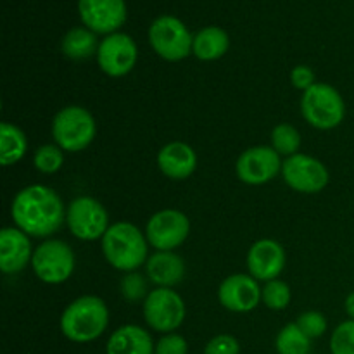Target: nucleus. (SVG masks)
<instances>
[{"mask_svg":"<svg viewBox=\"0 0 354 354\" xmlns=\"http://www.w3.org/2000/svg\"><path fill=\"white\" fill-rule=\"evenodd\" d=\"M66 209L61 196L47 185H28L21 189L10 204L14 227L30 237L48 239L66 221Z\"/></svg>","mask_w":354,"mask_h":354,"instance_id":"nucleus-1","label":"nucleus"},{"mask_svg":"<svg viewBox=\"0 0 354 354\" xmlns=\"http://www.w3.org/2000/svg\"><path fill=\"white\" fill-rule=\"evenodd\" d=\"M102 254L114 270L123 273L137 272L149 259V241L145 232L130 221L111 223L100 239Z\"/></svg>","mask_w":354,"mask_h":354,"instance_id":"nucleus-2","label":"nucleus"},{"mask_svg":"<svg viewBox=\"0 0 354 354\" xmlns=\"http://www.w3.org/2000/svg\"><path fill=\"white\" fill-rule=\"evenodd\" d=\"M61 332L68 341L86 344L99 339L109 325V308L97 296H82L61 315Z\"/></svg>","mask_w":354,"mask_h":354,"instance_id":"nucleus-3","label":"nucleus"},{"mask_svg":"<svg viewBox=\"0 0 354 354\" xmlns=\"http://www.w3.org/2000/svg\"><path fill=\"white\" fill-rule=\"evenodd\" d=\"M97 135L95 118L82 106L62 107L52 120V138L66 152H82Z\"/></svg>","mask_w":354,"mask_h":354,"instance_id":"nucleus-4","label":"nucleus"},{"mask_svg":"<svg viewBox=\"0 0 354 354\" xmlns=\"http://www.w3.org/2000/svg\"><path fill=\"white\" fill-rule=\"evenodd\" d=\"M301 114L317 130H334L344 121L346 102L337 88L318 82L303 92Z\"/></svg>","mask_w":354,"mask_h":354,"instance_id":"nucleus-5","label":"nucleus"},{"mask_svg":"<svg viewBox=\"0 0 354 354\" xmlns=\"http://www.w3.org/2000/svg\"><path fill=\"white\" fill-rule=\"evenodd\" d=\"M76 258L69 244L61 239H47L35 248L31 268L38 280L48 286H59L75 272Z\"/></svg>","mask_w":354,"mask_h":354,"instance_id":"nucleus-6","label":"nucleus"},{"mask_svg":"<svg viewBox=\"0 0 354 354\" xmlns=\"http://www.w3.org/2000/svg\"><path fill=\"white\" fill-rule=\"evenodd\" d=\"M142 311L149 328L162 335L178 330L187 315L182 296L175 289H166V287L152 289L145 297Z\"/></svg>","mask_w":354,"mask_h":354,"instance_id":"nucleus-7","label":"nucleus"},{"mask_svg":"<svg viewBox=\"0 0 354 354\" xmlns=\"http://www.w3.org/2000/svg\"><path fill=\"white\" fill-rule=\"evenodd\" d=\"M149 44L159 57L176 62L192 54L194 37L178 17L161 16L149 28Z\"/></svg>","mask_w":354,"mask_h":354,"instance_id":"nucleus-8","label":"nucleus"},{"mask_svg":"<svg viewBox=\"0 0 354 354\" xmlns=\"http://www.w3.org/2000/svg\"><path fill=\"white\" fill-rule=\"evenodd\" d=\"M66 225L76 239L85 242L99 241L109 230V214L97 199L76 197L66 209Z\"/></svg>","mask_w":354,"mask_h":354,"instance_id":"nucleus-9","label":"nucleus"},{"mask_svg":"<svg viewBox=\"0 0 354 354\" xmlns=\"http://www.w3.org/2000/svg\"><path fill=\"white\" fill-rule=\"evenodd\" d=\"M190 234V220L178 209H161L149 218L145 237L156 251H175Z\"/></svg>","mask_w":354,"mask_h":354,"instance_id":"nucleus-10","label":"nucleus"},{"mask_svg":"<svg viewBox=\"0 0 354 354\" xmlns=\"http://www.w3.org/2000/svg\"><path fill=\"white\" fill-rule=\"evenodd\" d=\"M283 182L301 194H318L328 185V169L320 159L308 154H294L282 165Z\"/></svg>","mask_w":354,"mask_h":354,"instance_id":"nucleus-11","label":"nucleus"},{"mask_svg":"<svg viewBox=\"0 0 354 354\" xmlns=\"http://www.w3.org/2000/svg\"><path fill=\"white\" fill-rule=\"evenodd\" d=\"M280 158L272 145H256L239 156L235 173L245 185H265L282 173L283 161Z\"/></svg>","mask_w":354,"mask_h":354,"instance_id":"nucleus-12","label":"nucleus"},{"mask_svg":"<svg viewBox=\"0 0 354 354\" xmlns=\"http://www.w3.org/2000/svg\"><path fill=\"white\" fill-rule=\"evenodd\" d=\"M138 61V48L133 38L127 33H111L100 41L97 62L102 73L111 78L127 76Z\"/></svg>","mask_w":354,"mask_h":354,"instance_id":"nucleus-13","label":"nucleus"},{"mask_svg":"<svg viewBox=\"0 0 354 354\" xmlns=\"http://www.w3.org/2000/svg\"><path fill=\"white\" fill-rule=\"evenodd\" d=\"M218 301L232 313H249L263 301V289L249 273H235L220 283Z\"/></svg>","mask_w":354,"mask_h":354,"instance_id":"nucleus-14","label":"nucleus"},{"mask_svg":"<svg viewBox=\"0 0 354 354\" xmlns=\"http://www.w3.org/2000/svg\"><path fill=\"white\" fill-rule=\"evenodd\" d=\"M78 12L85 28L107 37L127 21V3L124 0H78Z\"/></svg>","mask_w":354,"mask_h":354,"instance_id":"nucleus-15","label":"nucleus"},{"mask_svg":"<svg viewBox=\"0 0 354 354\" xmlns=\"http://www.w3.org/2000/svg\"><path fill=\"white\" fill-rule=\"evenodd\" d=\"M286 268V251L273 239H259L249 248L248 270L249 275L258 282H270L279 279Z\"/></svg>","mask_w":354,"mask_h":354,"instance_id":"nucleus-16","label":"nucleus"},{"mask_svg":"<svg viewBox=\"0 0 354 354\" xmlns=\"http://www.w3.org/2000/svg\"><path fill=\"white\" fill-rule=\"evenodd\" d=\"M33 245L30 235L17 227H6L0 232V270L6 275L19 273L31 265Z\"/></svg>","mask_w":354,"mask_h":354,"instance_id":"nucleus-17","label":"nucleus"},{"mask_svg":"<svg viewBox=\"0 0 354 354\" xmlns=\"http://www.w3.org/2000/svg\"><path fill=\"white\" fill-rule=\"evenodd\" d=\"M158 166L169 180H187L197 168V154L185 142H169L158 152Z\"/></svg>","mask_w":354,"mask_h":354,"instance_id":"nucleus-18","label":"nucleus"},{"mask_svg":"<svg viewBox=\"0 0 354 354\" xmlns=\"http://www.w3.org/2000/svg\"><path fill=\"white\" fill-rule=\"evenodd\" d=\"M145 275L156 287L173 289L185 275V263L175 251H156L145 263Z\"/></svg>","mask_w":354,"mask_h":354,"instance_id":"nucleus-19","label":"nucleus"},{"mask_svg":"<svg viewBox=\"0 0 354 354\" xmlns=\"http://www.w3.org/2000/svg\"><path fill=\"white\" fill-rule=\"evenodd\" d=\"M154 341L149 330L138 325H123L107 339L106 354H154Z\"/></svg>","mask_w":354,"mask_h":354,"instance_id":"nucleus-20","label":"nucleus"},{"mask_svg":"<svg viewBox=\"0 0 354 354\" xmlns=\"http://www.w3.org/2000/svg\"><path fill=\"white\" fill-rule=\"evenodd\" d=\"M228 47H230V38L227 31L218 26H207L194 37L192 54L199 61H216L227 54Z\"/></svg>","mask_w":354,"mask_h":354,"instance_id":"nucleus-21","label":"nucleus"},{"mask_svg":"<svg viewBox=\"0 0 354 354\" xmlns=\"http://www.w3.org/2000/svg\"><path fill=\"white\" fill-rule=\"evenodd\" d=\"M28 137L19 127L3 121L0 124V162L2 166H14L26 156Z\"/></svg>","mask_w":354,"mask_h":354,"instance_id":"nucleus-22","label":"nucleus"},{"mask_svg":"<svg viewBox=\"0 0 354 354\" xmlns=\"http://www.w3.org/2000/svg\"><path fill=\"white\" fill-rule=\"evenodd\" d=\"M99 45L97 33H93L88 28H73L62 38V52L66 57L75 59V61L92 57L99 50Z\"/></svg>","mask_w":354,"mask_h":354,"instance_id":"nucleus-23","label":"nucleus"},{"mask_svg":"<svg viewBox=\"0 0 354 354\" xmlns=\"http://www.w3.org/2000/svg\"><path fill=\"white\" fill-rule=\"evenodd\" d=\"M275 349L279 354H310L311 339L292 322L277 334Z\"/></svg>","mask_w":354,"mask_h":354,"instance_id":"nucleus-24","label":"nucleus"},{"mask_svg":"<svg viewBox=\"0 0 354 354\" xmlns=\"http://www.w3.org/2000/svg\"><path fill=\"white\" fill-rule=\"evenodd\" d=\"M272 147L279 152L280 156L290 158L294 154H299V149L303 140H301V133L297 131L296 127L289 123L277 124L272 130Z\"/></svg>","mask_w":354,"mask_h":354,"instance_id":"nucleus-25","label":"nucleus"},{"mask_svg":"<svg viewBox=\"0 0 354 354\" xmlns=\"http://www.w3.org/2000/svg\"><path fill=\"white\" fill-rule=\"evenodd\" d=\"M33 165L44 175H54L64 165V151L55 144H45L33 154Z\"/></svg>","mask_w":354,"mask_h":354,"instance_id":"nucleus-26","label":"nucleus"},{"mask_svg":"<svg viewBox=\"0 0 354 354\" xmlns=\"http://www.w3.org/2000/svg\"><path fill=\"white\" fill-rule=\"evenodd\" d=\"M290 297H292V292H290L289 283L280 279L270 280L263 287V304L273 311L286 310L290 303Z\"/></svg>","mask_w":354,"mask_h":354,"instance_id":"nucleus-27","label":"nucleus"},{"mask_svg":"<svg viewBox=\"0 0 354 354\" xmlns=\"http://www.w3.org/2000/svg\"><path fill=\"white\" fill-rule=\"evenodd\" d=\"M121 294L127 301L130 303H138V301H145V297L149 296V286L147 279L144 275H140L138 272H130L121 279L120 283Z\"/></svg>","mask_w":354,"mask_h":354,"instance_id":"nucleus-28","label":"nucleus"},{"mask_svg":"<svg viewBox=\"0 0 354 354\" xmlns=\"http://www.w3.org/2000/svg\"><path fill=\"white\" fill-rule=\"evenodd\" d=\"M332 354H354V320H346L334 328L330 337Z\"/></svg>","mask_w":354,"mask_h":354,"instance_id":"nucleus-29","label":"nucleus"},{"mask_svg":"<svg viewBox=\"0 0 354 354\" xmlns=\"http://www.w3.org/2000/svg\"><path fill=\"white\" fill-rule=\"evenodd\" d=\"M296 324L311 341L322 337L328 328L327 318H325L320 311H306V313H301L299 317H297Z\"/></svg>","mask_w":354,"mask_h":354,"instance_id":"nucleus-30","label":"nucleus"},{"mask_svg":"<svg viewBox=\"0 0 354 354\" xmlns=\"http://www.w3.org/2000/svg\"><path fill=\"white\" fill-rule=\"evenodd\" d=\"M189 353V344L185 337L176 332L165 334L158 342H156L154 354H187Z\"/></svg>","mask_w":354,"mask_h":354,"instance_id":"nucleus-31","label":"nucleus"},{"mask_svg":"<svg viewBox=\"0 0 354 354\" xmlns=\"http://www.w3.org/2000/svg\"><path fill=\"white\" fill-rule=\"evenodd\" d=\"M241 344L237 339L230 334L214 335L204 348V354H239Z\"/></svg>","mask_w":354,"mask_h":354,"instance_id":"nucleus-32","label":"nucleus"},{"mask_svg":"<svg viewBox=\"0 0 354 354\" xmlns=\"http://www.w3.org/2000/svg\"><path fill=\"white\" fill-rule=\"evenodd\" d=\"M290 83H292L296 88L303 90V92H306V90H310L311 86L315 85L317 82V76H315V71L310 68V66H296V68L290 71Z\"/></svg>","mask_w":354,"mask_h":354,"instance_id":"nucleus-33","label":"nucleus"},{"mask_svg":"<svg viewBox=\"0 0 354 354\" xmlns=\"http://www.w3.org/2000/svg\"><path fill=\"white\" fill-rule=\"evenodd\" d=\"M344 308H346V313H348L349 320H354V292H351L348 297H346Z\"/></svg>","mask_w":354,"mask_h":354,"instance_id":"nucleus-34","label":"nucleus"}]
</instances>
